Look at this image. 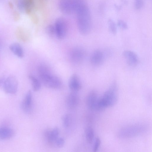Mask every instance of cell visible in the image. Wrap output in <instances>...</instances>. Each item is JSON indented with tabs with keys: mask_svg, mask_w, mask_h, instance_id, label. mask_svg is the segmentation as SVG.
<instances>
[{
	"mask_svg": "<svg viewBox=\"0 0 152 152\" xmlns=\"http://www.w3.org/2000/svg\"><path fill=\"white\" fill-rule=\"evenodd\" d=\"M62 121L64 127L65 128H68L70 126L71 122L70 115L68 114H64L62 117Z\"/></svg>",
	"mask_w": 152,
	"mask_h": 152,
	"instance_id": "obj_20",
	"label": "cell"
},
{
	"mask_svg": "<svg viewBox=\"0 0 152 152\" xmlns=\"http://www.w3.org/2000/svg\"><path fill=\"white\" fill-rule=\"evenodd\" d=\"M78 30L83 35L88 34L91 28V19L88 7L82 1H77L75 10Z\"/></svg>",
	"mask_w": 152,
	"mask_h": 152,
	"instance_id": "obj_1",
	"label": "cell"
},
{
	"mask_svg": "<svg viewBox=\"0 0 152 152\" xmlns=\"http://www.w3.org/2000/svg\"><path fill=\"white\" fill-rule=\"evenodd\" d=\"M117 86L115 83H113L104 92L101 98H99V105L101 110L105 108L112 107L117 102Z\"/></svg>",
	"mask_w": 152,
	"mask_h": 152,
	"instance_id": "obj_2",
	"label": "cell"
},
{
	"mask_svg": "<svg viewBox=\"0 0 152 152\" xmlns=\"http://www.w3.org/2000/svg\"><path fill=\"white\" fill-rule=\"evenodd\" d=\"M79 102V98L77 92L72 91L67 96L65 103L68 108L72 109L77 107Z\"/></svg>",
	"mask_w": 152,
	"mask_h": 152,
	"instance_id": "obj_12",
	"label": "cell"
},
{
	"mask_svg": "<svg viewBox=\"0 0 152 152\" xmlns=\"http://www.w3.org/2000/svg\"><path fill=\"white\" fill-rule=\"evenodd\" d=\"M59 131L57 127H55L51 130H47L45 132V136L48 141L53 143L58 137Z\"/></svg>",
	"mask_w": 152,
	"mask_h": 152,
	"instance_id": "obj_15",
	"label": "cell"
},
{
	"mask_svg": "<svg viewBox=\"0 0 152 152\" xmlns=\"http://www.w3.org/2000/svg\"><path fill=\"white\" fill-rule=\"evenodd\" d=\"M54 26L57 37L59 39H64L67 31V24L65 20L61 18H58Z\"/></svg>",
	"mask_w": 152,
	"mask_h": 152,
	"instance_id": "obj_8",
	"label": "cell"
},
{
	"mask_svg": "<svg viewBox=\"0 0 152 152\" xmlns=\"http://www.w3.org/2000/svg\"><path fill=\"white\" fill-rule=\"evenodd\" d=\"M85 56L84 50L79 47L72 49L69 53V58L71 62L75 64H78L83 60Z\"/></svg>",
	"mask_w": 152,
	"mask_h": 152,
	"instance_id": "obj_9",
	"label": "cell"
},
{
	"mask_svg": "<svg viewBox=\"0 0 152 152\" xmlns=\"http://www.w3.org/2000/svg\"><path fill=\"white\" fill-rule=\"evenodd\" d=\"M77 2L75 0H60L59 9L64 14H71L75 12Z\"/></svg>",
	"mask_w": 152,
	"mask_h": 152,
	"instance_id": "obj_6",
	"label": "cell"
},
{
	"mask_svg": "<svg viewBox=\"0 0 152 152\" xmlns=\"http://www.w3.org/2000/svg\"><path fill=\"white\" fill-rule=\"evenodd\" d=\"M10 49L12 53L19 58H23L24 55L23 48L18 43H14L10 46Z\"/></svg>",
	"mask_w": 152,
	"mask_h": 152,
	"instance_id": "obj_17",
	"label": "cell"
},
{
	"mask_svg": "<svg viewBox=\"0 0 152 152\" xmlns=\"http://www.w3.org/2000/svg\"><path fill=\"white\" fill-rule=\"evenodd\" d=\"M14 130L11 128L7 126L0 127V140L10 139L14 135Z\"/></svg>",
	"mask_w": 152,
	"mask_h": 152,
	"instance_id": "obj_16",
	"label": "cell"
},
{
	"mask_svg": "<svg viewBox=\"0 0 152 152\" xmlns=\"http://www.w3.org/2000/svg\"><path fill=\"white\" fill-rule=\"evenodd\" d=\"M46 32L49 35L51 36L55 34L54 26L52 25H49L46 28Z\"/></svg>",
	"mask_w": 152,
	"mask_h": 152,
	"instance_id": "obj_24",
	"label": "cell"
},
{
	"mask_svg": "<svg viewBox=\"0 0 152 152\" xmlns=\"http://www.w3.org/2000/svg\"><path fill=\"white\" fill-rule=\"evenodd\" d=\"M69 87L72 91L77 92L81 88V84L78 76L74 74L70 77L68 83Z\"/></svg>",
	"mask_w": 152,
	"mask_h": 152,
	"instance_id": "obj_14",
	"label": "cell"
},
{
	"mask_svg": "<svg viewBox=\"0 0 152 152\" xmlns=\"http://www.w3.org/2000/svg\"><path fill=\"white\" fill-rule=\"evenodd\" d=\"M101 140L98 137L96 138L94 145L93 150L94 152H96L98 150L101 144Z\"/></svg>",
	"mask_w": 152,
	"mask_h": 152,
	"instance_id": "obj_26",
	"label": "cell"
},
{
	"mask_svg": "<svg viewBox=\"0 0 152 152\" xmlns=\"http://www.w3.org/2000/svg\"><path fill=\"white\" fill-rule=\"evenodd\" d=\"M145 130V127L143 126H132L122 129L119 133L118 136L122 137H130L141 133Z\"/></svg>",
	"mask_w": 152,
	"mask_h": 152,
	"instance_id": "obj_5",
	"label": "cell"
},
{
	"mask_svg": "<svg viewBox=\"0 0 152 152\" xmlns=\"http://www.w3.org/2000/svg\"><path fill=\"white\" fill-rule=\"evenodd\" d=\"M29 79L31 80L33 90L34 91L39 90L41 88V82L39 79L32 75H29Z\"/></svg>",
	"mask_w": 152,
	"mask_h": 152,
	"instance_id": "obj_18",
	"label": "cell"
},
{
	"mask_svg": "<svg viewBox=\"0 0 152 152\" xmlns=\"http://www.w3.org/2000/svg\"><path fill=\"white\" fill-rule=\"evenodd\" d=\"M14 19L15 21L18 20L20 18L19 13L17 11H15L13 13Z\"/></svg>",
	"mask_w": 152,
	"mask_h": 152,
	"instance_id": "obj_27",
	"label": "cell"
},
{
	"mask_svg": "<svg viewBox=\"0 0 152 152\" xmlns=\"http://www.w3.org/2000/svg\"><path fill=\"white\" fill-rule=\"evenodd\" d=\"M104 59V53L101 50H95L92 53L90 57V62L93 65L99 66L103 62Z\"/></svg>",
	"mask_w": 152,
	"mask_h": 152,
	"instance_id": "obj_13",
	"label": "cell"
},
{
	"mask_svg": "<svg viewBox=\"0 0 152 152\" xmlns=\"http://www.w3.org/2000/svg\"><path fill=\"white\" fill-rule=\"evenodd\" d=\"M118 26L121 28L126 30L128 28L127 24L124 21L121 20H119L117 23Z\"/></svg>",
	"mask_w": 152,
	"mask_h": 152,
	"instance_id": "obj_25",
	"label": "cell"
},
{
	"mask_svg": "<svg viewBox=\"0 0 152 152\" xmlns=\"http://www.w3.org/2000/svg\"><path fill=\"white\" fill-rule=\"evenodd\" d=\"M99 99L96 91H91L87 95L86 100V104L88 108L93 110L101 111L99 105Z\"/></svg>",
	"mask_w": 152,
	"mask_h": 152,
	"instance_id": "obj_7",
	"label": "cell"
},
{
	"mask_svg": "<svg viewBox=\"0 0 152 152\" xmlns=\"http://www.w3.org/2000/svg\"><path fill=\"white\" fill-rule=\"evenodd\" d=\"M144 4V0H134V6L137 10L141 9Z\"/></svg>",
	"mask_w": 152,
	"mask_h": 152,
	"instance_id": "obj_23",
	"label": "cell"
},
{
	"mask_svg": "<svg viewBox=\"0 0 152 152\" xmlns=\"http://www.w3.org/2000/svg\"><path fill=\"white\" fill-rule=\"evenodd\" d=\"M108 23L110 32L113 34H115L117 32V27L115 22L112 19H110L108 20Z\"/></svg>",
	"mask_w": 152,
	"mask_h": 152,
	"instance_id": "obj_21",
	"label": "cell"
},
{
	"mask_svg": "<svg viewBox=\"0 0 152 152\" xmlns=\"http://www.w3.org/2000/svg\"><path fill=\"white\" fill-rule=\"evenodd\" d=\"M18 86V81L13 76H10L5 79L2 86L4 91L11 94H15L17 92Z\"/></svg>",
	"mask_w": 152,
	"mask_h": 152,
	"instance_id": "obj_4",
	"label": "cell"
},
{
	"mask_svg": "<svg viewBox=\"0 0 152 152\" xmlns=\"http://www.w3.org/2000/svg\"><path fill=\"white\" fill-rule=\"evenodd\" d=\"M123 56L127 64L132 66H134L138 64L139 59L137 55L130 50H126L123 53Z\"/></svg>",
	"mask_w": 152,
	"mask_h": 152,
	"instance_id": "obj_11",
	"label": "cell"
},
{
	"mask_svg": "<svg viewBox=\"0 0 152 152\" xmlns=\"http://www.w3.org/2000/svg\"><path fill=\"white\" fill-rule=\"evenodd\" d=\"M39 80L45 87L52 89L60 88L62 82L58 77L52 74L50 70L38 75Z\"/></svg>",
	"mask_w": 152,
	"mask_h": 152,
	"instance_id": "obj_3",
	"label": "cell"
},
{
	"mask_svg": "<svg viewBox=\"0 0 152 152\" xmlns=\"http://www.w3.org/2000/svg\"><path fill=\"white\" fill-rule=\"evenodd\" d=\"M5 79L2 77H0V87L2 86Z\"/></svg>",
	"mask_w": 152,
	"mask_h": 152,
	"instance_id": "obj_28",
	"label": "cell"
},
{
	"mask_svg": "<svg viewBox=\"0 0 152 152\" xmlns=\"http://www.w3.org/2000/svg\"><path fill=\"white\" fill-rule=\"evenodd\" d=\"M21 105L22 110L25 113L29 114L31 112L33 107V98L31 91L29 90L26 93Z\"/></svg>",
	"mask_w": 152,
	"mask_h": 152,
	"instance_id": "obj_10",
	"label": "cell"
},
{
	"mask_svg": "<svg viewBox=\"0 0 152 152\" xmlns=\"http://www.w3.org/2000/svg\"><path fill=\"white\" fill-rule=\"evenodd\" d=\"M85 134L86 140L89 143H91L94 137V132L93 129L91 127H87L85 130Z\"/></svg>",
	"mask_w": 152,
	"mask_h": 152,
	"instance_id": "obj_19",
	"label": "cell"
},
{
	"mask_svg": "<svg viewBox=\"0 0 152 152\" xmlns=\"http://www.w3.org/2000/svg\"><path fill=\"white\" fill-rule=\"evenodd\" d=\"M9 4L10 7L12 9H13V5L12 3L11 2H9Z\"/></svg>",
	"mask_w": 152,
	"mask_h": 152,
	"instance_id": "obj_29",
	"label": "cell"
},
{
	"mask_svg": "<svg viewBox=\"0 0 152 152\" xmlns=\"http://www.w3.org/2000/svg\"><path fill=\"white\" fill-rule=\"evenodd\" d=\"M54 143L58 147L61 148L64 145L65 140L63 138L58 137L55 140Z\"/></svg>",
	"mask_w": 152,
	"mask_h": 152,
	"instance_id": "obj_22",
	"label": "cell"
}]
</instances>
